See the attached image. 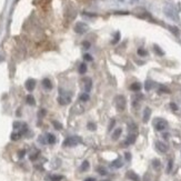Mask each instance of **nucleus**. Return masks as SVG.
<instances>
[{"label": "nucleus", "instance_id": "obj_1", "mask_svg": "<svg viewBox=\"0 0 181 181\" xmlns=\"http://www.w3.org/2000/svg\"><path fill=\"white\" fill-rule=\"evenodd\" d=\"M114 104H116V108H117L118 111H123L126 109V106H127V101H126V98L123 96H117L116 99H114Z\"/></svg>", "mask_w": 181, "mask_h": 181}, {"label": "nucleus", "instance_id": "obj_2", "mask_svg": "<svg viewBox=\"0 0 181 181\" xmlns=\"http://www.w3.org/2000/svg\"><path fill=\"white\" fill-rule=\"evenodd\" d=\"M80 142H81V139L79 137H69L64 140V147H75Z\"/></svg>", "mask_w": 181, "mask_h": 181}, {"label": "nucleus", "instance_id": "obj_3", "mask_svg": "<svg viewBox=\"0 0 181 181\" xmlns=\"http://www.w3.org/2000/svg\"><path fill=\"white\" fill-rule=\"evenodd\" d=\"M87 30H88V26L83 22H77L76 26H75V31L77 32V33H79V35L85 33Z\"/></svg>", "mask_w": 181, "mask_h": 181}, {"label": "nucleus", "instance_id": "obj_4", "mask_svg": "<svg viewBox=\"0 0 181 181\" xmlns=\"http://www.w3.org/2000/svg\"><path fill=\"white\" fill-rule=\"evenodd\" d=\"M157 122L154 123V127H156V129L158 130V131H163L166 128H167L168 123L166 120H163V119H158V120H156Z\"/></svg>", "mask_w": 181, "mask_h": 181}, {"label": "nucleus", "instance_id": "obj_5", "mask_svg": "<svg viewBox=\"0 0 181 181\" xmlns=\"http://www.w3.org/2000/svg\"><path fill=\"white\" fill-rule=\"evenodd\" d=\"M156 147H157V149H158L160 152H162V153H164V152H167L168 151V146L166 145V143L161 142V141H157Z\"/></svg>", "mask_w": 181, "mask_h": 181}, {"label": "nucleus", "instance_id": "obj_6", "mask_svg": "<svg viewBox=\"0 0 181 181\" xmlns=\"http://www.w3.org/2000/svg\"><path fill=\"white\" fill-rule=\"evenodd\" d=\"M35 87H36V80H33V79H28L27 81H26V89L28 91H32L35 89Z\"/></svg>", "mask_w": 181, "mask_h": 181}, {"label": "nucleus", "instance_id": "obj_7", "mask_svg": "<svg viewBox=\"0 0 181 181\" xmlns=\"http://www.w3.org/2000/svg\"><path fill=\"white\" fill-rule=\"evenodd\" d=\"M91 89H92V80H91L90 78H86L85 79V90L88 93Z\"/></svg>", "mask_w": 181, "mask_h": 181}, {"label": "nucleus", "instance_id": "obj_8", "mask_svg": "<svg viewBox=\"0 0 181 181\" xmlns=\"http://www.w3.org/2000/svg\"><path fill=\"white\" fill-rule=\"evenodd\" d=\"M121 133H122V129H121V128H117V129L112 132V136H111L112 140H118V139L120 138V136H121Z\"/></svg>", "mask_w": 181, "mask_h": 181}, {"label": "nucleus", "instance_id": "obj_9", "mask_svg": "<svg viewBox=\"0 0 181 181\" xmlns=\"http://www.w3.org/2000/svg\"><path fill=\"white\" fill-rule=\"evenodd\" d=\"M42 86H43L45 89H48V90H51V89H52V83H51L50 79H48V78H46V79L42 80Z\"/></svg>", "mask_w": 181, "mask_h": 181}, {"label": "nucleus", "instance_id": "obj_10", "mask_svg": "<svg viewBox=\"0 0 181 181\" xmlns=\"http://www.w3.org/2000/svg\"><path fill=\"white\" fill-rule=\"evenodd\" d=\"M150 116H151V109L146 108L145 112H143V122H148V121H149Z\"/></svg>", "mask_w": 181, "mask_h": 181}, {"label": "nucleus", "instance_id": "obj_11", "mask_svg": "<svg viewBox=\"0 0 181 181\" xmlns=\"http://www.w3.org/2000/svg\"><path fill=\"white\" fill-rule=\"evenodd\" d=\"M127 176L129 179H131V180L133 181H140V178H139V176L138 174H136L133 171H128Z\"/></svg>", "mask_w": 181, "mask_h": 181}, {"label": "nucleus", "instance_id": "obj_12", "mask_svg": "<svg viewBox=\"0 0 181 181\" xmlns=\"http://www.w3.org/2000/svg\"><path fill=\"white\" fill-rule=\"evenodd\" d=\"M136 138H137L136 133H135V135H133V133H130V136L128 137L127 140H126V143H127V145H132V143L136 141Z\"/></svg>", "mask_w": 181, "mask_h": 181}, {"label": "nucleus", "instance_id": "obj_13", "mask_svg": "<svg viewBox=\"0 0 181 181\" xmlns=\"http://www.w3.org/2000/svg\"><path fill=\"white\" fill-rule=\"evenodd\" d=\"M69 101H70V99L66 98V97H64V96H60V97L58 98V102L60 104H62V106H64V104H67Z\"/></svg>", "mask_w": 181, "mask_h": 181}, {"label": "nucleus", "instance_id": "obj_14", "mask_svg": "<svg viewBox=\"0 0 181 181\" xmlns=\"http://www.w3.org/2000/svg\"><path fill=\"white\" fill-rule=\"evenodd\" d=\"M141 89V85L139 82H135V83H132L131 86H130V90L132 91H139Z\"/></svg>", "mask_w": 181, "mask_h": 181}, {"label": "nucleus", "instance_id": "obj_15", "mask_svg": "<svg viewBox=\"0 0 181 181\" xmlns=\"http://www.w3.org/2000/svg\"><path fill=\"white\" fill-rule=\"evenodd\" d=\"M89 167H90V163H89V161H83L81 164V167H80V170L81 171H87L88 169H89Z\"/></svg>", "mask_w": 181, "mask_h": 181}, {"label": "nucleus", "instance_id": "obj_16", "mask_svg": "<svg viewBox=\"0 0 181 181\" xmlns=\"http://www.w3.org/2000/svg\"><path fill=\"white\" fill-rule=\"evenodd\" d=\"M111 166L114 168H120L121 166H122V161H121V159L118 158L117 160H114L112 163H111Z\"/></svg>", "mask_w": 181, "mask_h": 181}, {"label": "nucleus", "instance_id": "obj_17", "mask_svg": "<svg viewBox=\"0 0 181 181\" xmlns=\"http://www.w3.org/2000/svg\"><path fill=\"white\" fill-rule=\"evenodd\" d=\"M20 138H21V133H20V132H14V133L11 135V140H14V141L19 140Z\"/></svg>", "mask_w": 181, "mask_h": 181}, {"label": "nucleus", "instance_id": "obj_18", "mask_svg": "<svg viewBox=\"0 0 181 181\" xmlns=\"http://www.w3.org/2000/svg\"><path fill=\"white\" fill-rule=\"evenodd\" d=\"M27 104H30V106H35V104H36V101H35V98H33V97H32L31 95H29L27 97Z\"/></svg>", "mask_w": 181, "mask_h": 181}, {"label": "nucleus", "instance_id": "obj_19", "mask_svg": "<svg viewBox=\"0 0 181 181\" xmlns=\"http://www.w3.org/2000/svg\"><path fill=\"white\" fill-rule=\"evenodd\" d=\"M86 71H87V64H81L79 66V73H80V75H83V73H86Z\"/></svg>", "mask_w": 181, "mask_h": 181}, {"label": "nucleus", "instance_id": "obj_20", "mask_svg": "<svg viewBox=\"0 0 181 181\" xmlns=\"http://www.w3.org/2000/svg\"><path fill=\"white\" fill-rule=\"evenodd\" d=\"M47 138H48V143H50V145H52V143H54L56 142V137L54 136V135H51V133H49L48 136H47Z\"/></svg>", "mask_w": 181, "mask_h": 181}, {"label": "nucleus", "instance_id": "obj_21", "mask_svg": "<svg viewBox=\"0 0 181 181\" xmlns=\"http://www.w3.org/2000/svg\"><path fill=\"white\" fill-rule=\"evenodd\" d=\"M138 54H139L140 57H146V56L148 54V52H147L143 48H139V49H138Z\"/></svg>", "mask_w": 181, "mask_h": 181}, {"label": "nucleus", "instance_id": "obj_22", "mask_svg": "<svg viewBox=\"0 0 181 181\" xmlns=\"http://www.w3.org/2000/svg\"><path fill=\"white\" fill-rule=\"evenodd\" d=\"M154 51H156V52H157V54H159V56H163V54H164V52H163L162 50L160 49V47H158V46L157 45H154Z\"/></svg>", "mask_w": 181, "mask_h": 181}, {"label": "nucleus", "instance_id": "obj_23", "mask_svg": "<svg viewBox=\"0 0 181 181\" xmlns=\"http://www.w3.org/2000/svg\"><path fill=\"white\" fill-rule=\"evenodd\" d=\"M152 166H153L154 169H159V168H160V166H161V163H160V161H159V160L154 159L153 161H152Z\"/></svg>", "mask_w": 181, "mask_h": 181}, {"label": "nucleus", "instance_id": "obj_24", "mask_svg": "<svg viewBox=\"0 0 181 181\" xmlns=\"http://www.w3.org/2000/svg\"><path fill=\"white\" fill-rule=\"evenodd\" d=\"M62 178H64L62 176H58V174H56V176L51 177V178H50V180H51V181H61V180H62Z\"/></svg>", "mask_w": 181, "mask_h": 181}, {"label": "nucleus", "instance_id": "obj_25", "mask_svg": "<svg viewBox=\"0 0 181 181\" xmlns=\"http://www.w3.org/2000/svg\"><path fill=\"white\" fill-rule=\"evenodd\" d=\"M52 125H54V127L56 128L57 130H61V129H62V125L59 123L58 121H52Z\"/></svg>", "mask_w": 181, "mask_h": 181}, {"label": "nucleus", "instance_id": "obj_26", "mask_svg": "<svg viewBox=\"0 0 181 181\" xmlns=\"http://www.w3.org/2000/svg\"><path fill=\"white\" fill-rule=\"evenodd\" d=\"M87 127H88V129H89L90 131H95L96 128H97V126H96L93 122H89L88 125H87Z\"/></svg>", "mask_w": 181, "mask_h": 181}, {"label": "nucleus", "instance_id": "obj_27", "mask_svg": "<svg viewBox=\"0 0 181 181\" xmlns=\"http://www.w3.org/2000/svg\"><path fill=\"white\" fill-rule=\"evenodd\" d=\"M80 100H81V101H88V100H89V95H88L87 92L82 93V95L80 96Z\"/></svg>", "mask_w": 181, "mask_h": 181}, {"label": "nucleus", "instance_id": "obj_28", "mask_svg": "<svg viewBox=\"0 0 181 181\" xmlns=\"http://www.w3.org/2000/svg\"><path fill=\"white\" fill-rule=\"evenodd\" d=\"M172 160H169V162H168V167H167V172L169 173V172H171L172 170Z\"/></svg>", "mask_w": 181, "mask_h": 181}, {"label": "nucleus", "instance_id": "obj_29", "mask_svg": "<svg viewBox=\"0 0 181 181\" xmlns=\"http://www.w3.org/2000/svg\"><path fill=\"white\" fill-rule=\"evenodd\" d=\"M151 88H152V82H151V81H147V82H146V90L149 91Z\"/></svg>", "mask_w": 181, "mask_h": 181}, {"label": "nucleus", "instance_id": "obj_30", "mask_svg": "<svg viewBox=\"0 0 181 181\" xmlns=\"http://www.w3.org/2000/svg\"><path fill=\"white\" fill-rule=\"evenodd\" d=\"M129 130L130 131H133V130H137V126L135 125L133 122H131V123H129Z\"/></svg>", "mask_w": 181, "mask_h": 181}, {"label": "nucleus", "instance_id": "obj_31", "mask_svg": "<svg viewBox=\"0 0 181 181\" xmlns=\"http://www.w3.org/2000/svg\"><path fill=\"white\" fill-rule=\"evenodd\" d=\"M98 172H99L100 174H102V176L107 174V170H106V169H104V168H98Z\"/></svg>", "mask_w": 181, "mask_h": 181}, {"label": "nucleus", "instance_id": "obj_32", "mask_svg": "<svg viewBox=\"0 0 181 181\" xmlns=\"http://www.w3.org/2000/svg\"><path fill=\"white\" fill-rule=\"evenodd\" d=\"M119 38H120V33L117 32V35H116V37H114V40L112 41V43H117L118 41H119Z\"/></svg>", "mask_w": 181, "mask_h": 181}, {"label": "nucleus", "instance_id": "obj_33", "mask_svg": "<svg viewBox=\"0 0 181 181\" xmlns=\"http://www.w3.org/2000/svg\"><path fill=\"white\" fill-rule=\"evenodd\" d=\"M26 154V151L25 150H20L19 151V153H18V156H19V158H23V156Z\"/></svg>", "mask_w": 181, "mask_h": 181}, {"label": "nucleus", "instance_id": "obj_34", "mask_svg": "<svg viewBox=\"0 0 181 181\" xmlns=\"http://www.w3.org/2000/svg\"><path fill=\"white\" fill-rule=\"evenodd\" d=\"M85 59H86L87 61H91V60H92V57H91L90 54H85Z\"/></svg>", "mask_w": 181, "mask_h": 181}, {"label": "nucleus", "instance_id": "obj_35", "mask_svg": "<svg viewBox=\"0 0 181 181\" xmlns=\"http://www.w3.org/2000/svg\"><path fill=\"white\" fill-rule=\"evenodd\" d=\"M170 107H171V109H172V110H174V111H176V110H178V107H177V104H173V102H171V104H170Z\"/></svg>", "mask_w": 181, "mask_h": 181}, {"label": "nucleus", "instance_id": "obj_36", "mask_svg": "<svg viewBox=\"0 0 181 181\" xmlns=\"http://www.w3.org/2000/svg\"><path fill=\"white\" fill-rule=\"evenodd\" d=\"M114 123H116V120H111V122H110V126H109V130H111L113 128V126H114Z\"/></svg>", "mask_w": 181, "mask_h": 181}, {"label": "nucleus", "instance_id": "obj_37", "mask_svg": "<svg viewBox=\"0 0 181 181\" xmlns=\"http://www.w3.org/2000/svg\"><path fill=\"white\" fill-rule=\"evenodd\" d=\"M83 47H85L86 49H89V47H90V43H89V41H85V42H83Z\"/></svg>", "mask_w": 181, "mask_h": 181}, {"label": "nucleus", "instance_id": "obj_38", "mask_svg": "<svg viewBox=\"0 0 181 181\" xmlns=\"http://www.w3.org/2000/svg\"><path fill=\"white\" fill-rule=\"evenodd\" d=\"M21 127V123H19V122H14V129H18V128Z\"/></svg>", "mask_w": 181, "mask_h": 181}, {"label": "nucleus", "instance_id": "obj_39", "mask_svg": "<svg viewBox=\"0 0 181 181\" xmlns=\"http://www.w3.org/2000/svg\"><path fill=\"white\" fill-rule=\"evenodd\" d=\"M39 117H43V116H45L46 114V110L45 109H42V110H40V111H39Z\"/></svg>", "mask_w": 181, "mask_h": 181}, {"label": "nucleus", "instance_id": "obj_40", "mask_svg": "<svg viewBox=\"0 0 181 181\" xmlns=\"http://www.w3.org/2000/svg\"><path fill=\"white\" fill-rule=\"evenodd\" d=\"M159 92H169V90H168L167 88H163V87H161V88H160V90H159Z\"/></svg>", "mask_w": 181, "mask_h": 181}, {"label": "nucleus", "instance_id": "obj_41", "mask_svg": "<svg viewBox=\"0 0 181 181\" xmlns=\"http://www.w3.org/2000/svg\"><path fill=\"white\" fill-rule=\"evenodd\" d=\"M37 157H38V152L35 154H31V156H30V159H31V160H35V159H37Z\"/></svg>", "mask_w": 181, "mask_h": 181}, {"label": "nucleus", "instance_id": "obj_42", "mask_svg": "<svg viewBox=\"0 0 181 181\" xmlns=\"http://www.w3.org/2000/svg\"><path fill=\"white\" fill-rule=\"evenodd\" d=\"M85 181H96L95 178H88V179H86Z\"/></svg>", "mask_w": 181, "mask_h": 181}, {"label": "nucleus", "instance_id": "obj_43", "mask_svg": "<svg viewBox=\"0 0 181 181\" xmlns=\"http://www.w3.org/2000/svg\"><path fill=\"white\" fill-rule=\"evenodd\" d=\"M130 157H131L130 153H126V158H127V160H130Z\"/></svg>", "mask_w": 181, "mask_h": 181}, {"label": "nucleus", "instance_id": "obj_44", "mask_svg": "<svg viewBox=\"0 0 181 181\" xmlns=\"http://www.w3.org/2000/svg\"><path fill=\"white\" fill-rule=\"evenodd\" d=\"M163 137H164V138H168V137H169V135H168V133H164V135H163Z\"/></svg>", "mask_w": 181, "mask_h": 181}, {"label": "nucleus", "instance_id": "obj_45", "mask_svg": "<svg viewBox=\"0 0 181 181\" xmlns=\"http://www.w3.org/2000/svg\"><path fill=\"white\" fill-rule=\"evenodd\" d=\"M102 181H110V180H102Z\"/></svg>", "mask_w": 181, "mask_h": 181}, {"label": "nucleus", "instance_id": "obj_46", "mask_svg": "<svg viewBox=\"0 0 181 181\" xmlns=\"http://www.w3.org/2000/svg\"><path fill=\"white\" fill-rule=\"evenodd\" d=\"M1 60H2V58H0V61H1Z\"/></svg>", "mask_w": 181, "mask_h": 181}]
</instances>
